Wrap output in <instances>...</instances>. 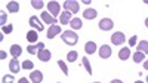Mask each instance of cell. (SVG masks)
<instances>
[{
  "label": "cell",
  "mask_w": 148,
  "mask_h": 83,
  "mask_svg": "<svg viewBox=\"0 0 148 83\" xmlns=\"http://www.w3.org/2000/svg\"><path fill=\"white\" fill-rule=\"evenodd\" d=\"M77 58H79V54H77V51H70V52L67 54V61H70V62L77 61Z\"/></svg>",
  "instance_id": "603a6c76"
},
{
  "label": "cell",
  "mask_w": 148,
  "mask_h": 83,
  "mask_svg": "<svg viewBox=\"0 0 148 83\" xmlns=\"http://www.w3.org/2000/svg\"><path fill=\"white\" fill-rule=\"evenodd\" d=\"M2 31H3V34H9V33L14 31V27L12 25H5V27H2Z\"/></svg>",
  "instance_id": "f546056e"
},
{
  "label": "cell",
  "mask_w": 148,
  "mask_h": 83,
  "mask_svg": "<svg viewBox=\"0 0 148 83\" xmlns=\"http://www.w3.org/2000/svg\"><path fill=\"white\" fill-rule=\"evenodd\" d=\"M6 9L9 12H12V14H18V12H19V3L18 2H9Z\"/></svg>",
  "instance_id": "ffe728a7"
},
{
  "label": "cell",
  "mask_w": 148,
  "mask_h": 83,
  "mask_svg": "<svg viewBox=\"0 0 148 83\" xmlns=\"http://www.w3.org/2000/svg\"><path fill=\"white\" fill-rule=\"evenodd\" d=\"M133 62H136V64H139V62H144L145 61V54H142V52H139V51H136L133 54Z\"/></svg>",
  "instance_id": "44dd1931"
},
{
  "label": "cell",
  "mask_w": 148,
  "mask_h": 83,
  "mask_svg": "<svg viewBox=\"0 0 148 83\" xmlns=\"http://www.w3.org/2000/svg\"><path fill=\"white\" fill-rule=\"evenodd\" d=\"M59 10H61V6L58 2H49L47 3V12L51 14L53 18H56L59 15Z\"/></svg>",
  "instance_id": "5b68a950"
},
{
  "label": "cell",
  "mask_w": 148,
  "mask_h": 83,
  "mask_svg": "<svg viewBox=\"0 0 148 83\" xmlns=\"http://www.w3.org/2000/svg\"><path fill=\"white\" fill-rule=\"evenodd\" d=\"M30 25H31L36 31H43V30H45V25L40 22L39 16H36V15H33V16L30 18Z\"/></svg>",
  "instance_id": "8992f818"
},
{
  "label": "cell",
  "mask_w": 148,
  "mask_h": 83,
  "mask_svg": "<svg viewBox=\"0 0 148 83\" xmlns=\"http://www.w3.org/2000/svg\"><path fill=\"white\" fill-rule=\"evenodd\" d=\"M39 46H37V45H28V47H27V52L28 54H31V55H37V54H39Z\"/></svg>",
  "instance_id": "cb8c5ba5"
},
{
  "label": "cell",
  "mask_w": 148,
  "mask_h": 83,
  "mask_svg": "<svg viewBox=\"0 0 148 83\" xmlns=\"http://www.w3.org/2000/svg\"><path fill=\"white\" fill-rule=\"evenodd\" d=\"M22 68H24V70H33V68H34L33 61H24V62H22Z\"/></svg>",
  "instance_id": "f1b7e54d"
},
{
  "label": "cell",
  "mask_w": 148,
  "mask_h": 83,
  "mask_svg": "<svg viewBox=\"0 0 148 83\" xmlns=\"http://www.w3.org/2000/svg\"><path fill=\"white\" fill-rule=\"evenodd\" d=\"M125 40H126V37H125V33H121V31H116L113 36H111V43L116 45V46L123 45V43H125Z\"/></svg>",
  "instance_id": "277c9868"
},
{
  "label": "cell",
  "mask_w": 148,
  "mask_h": 83,
  "mask_svg": "<svg viewBox=\"0 0 148 83\" xmlns=\"http://www.w3.org/2000/svg\"><path fill=\"white\" fill-rule=\"evenodd\" d=\"M27 40H28L30 45H33V43H36L37 40H39V36H37V31L36 30H30L27 33Z\"/></svg>",
  "instance_id": "2e32d148"
},
{
  "label": "cell",
  "mask_w": 148,
  "mask_h": 83,
  "mask_svg": "<svg viewBox=\"0 0 148 83\" xmlns=\"http://www.w3.org/2000/svg\"><path fill=\"white\" fill-rule=\"evenodd\" d=\"M18 83H30V80H28L27 77H21V79L18 80Z\"/></svg>",
  "instance_id": "d6a6232c"
},
{
  "label": "cell",
  "mask_w": 148,
  "mask_h": 83,
  "mask_svg": "<svg viewBox=\"0 0 148 83\" xmlns=\"http://www.w3.org/2000/svg\"><path fill=\"white\" fill-rule=\"evenodd\" d=\"M43 2L42 0H31V6L34 8V9H43Z\"/></svg>",
  "instance_id": "484cf974"
},
{
  "label": "cell",
  "mask_w": 148,
  "mask_h": 83,
  "mask_svg": "<svg viewBox=\"0 0 148 83\" xmlns=\"http://www.w3.org/2000/svg\"><path fill=\"white\" fill-rule=\"evenodd\" d=\"M135 83H144V82H141V80H138V82H135Z\"/></svg>",
  "instance_id": "f35d334b"
},
{
  "label": "cell",
  "mask_w": 148,
  "mask_h": 83,
  "mask_svg": "<svg viewBox=\"0 0 148 83\" xmlns=\"http://www.w3.org/2000/svg\"><path fill=\"white\" fill-rule=\"evenodd\" d=\"M61 39H62V42L68 46H74V45H77L79 42V36L77 33H74L73 30H68V31H64L62 34H61Z\"/></svg>",
  "instance_id": "6da1fadb"
},
{
  "label": "cell",
  "mask_w": 148,
  "mask_h": 83,
  "mask_svg": "<svg viewBox=\"0 0 148 83\" xmlns=\"http://www.w3.org/2000/svg\"><path fill=\"white\" fill-rule=\"evenodd\" d=\"M14 80H15L14 74H6V76H3L2 83H14Z\"/></svg>",
  "instance_id": "83f0119b"
},
{
  "label": "cell",
  "mask_w": 148,
  "mask_h": 83,
  "mask_svg": "<svg viewBox=\"0 0 148 83\" xmlns=\"http://www.w3.org/2000/svg\"><path fill=\"white\" fill-rule=\"evenodd\" d=\"M129 56H130V47H123V49L119 51V58L121 61H126Z\"/></svg>",
  "instance_id": "ac0fdd59"
},
{
  "label": "cell",
  "mask_w": 148,
  "mask_h": 83,
  "mask_svg": "<svg viewBox=\"0 0 148 83\" xmlns=\"http://www.w3.org/2000/svg\"><path fill=\"white\" fill-rule=\"evenodd\" d=\"M82 62H83V67L86 68V71H88V73H89V76L92 74V67H90V64H89V59L88 58H82Z\"/></svg>",
  "instance_id": "d4e9b609"
},
{
  "label": "cell",
  "mask_w": 148,
  "mask_h": 83,
  "mask_svg": "<svg viewBox=\"0 0 148 83\" xmlns=\"http://www.w3.org/2000/svg\"><path fill=\"white\" fill-rule=\"evenodd\" d=\"M144 68L148 70V59H145V61H144Z\"/></svg>",
  "instance_id": "836d02e7"
},
{
  "label": "cell",
  "mask_w": 148,
  "mask_h": 83,
  "mask_svg": "<svg viewBox=\"0 0 148 83\" xmlns=\"http://www.w3.org/2000/svg\"><path fill=\"white\" fill-rule=\"evenodd\" d=\"M58 83H59V82H58Z\"/></svg>",
  "instance_id": "b9f144b4"
},
{
  "label": "cell",
  "mask_w": 148,
  "mask_h": 83,
  "mask_svg": "<svg viewBox=\"0 0 148 83\" xmlns=\"http://www.w3.org/2000/svg\"><path fill=\"white\" fill-rule=\"evenodd\" d=\"M136 49L139 52H142V54H148V42L147 40H141L138 43V46H136Z\"/></svg>",
  "instance_id": "7402d4cb"
},
{
  "label": "cell",
  "mask_w": 148,
  "mask_h": 83,
  "mask_svg": "<svg viewBox=\"0 0 148 83\" xmlns=\"http://www.w3.org/2000/svg\"><path fill=\"white\" fill-rule=\"evenodd\" d=\"M22 54V47L19 46V45H12L10 46V55L14 56V58H16L18 59V56Z\"/></svg>",
  "instance_id": "9a60e30c"
},
{
  "label": "cell",
  "mask_w": 148,
  "mask_h": 83,
  "mask_svg": "<svg viewBox=\"0 0 148 83\" xmlns=\"http://www.w3.org/2000/svg\"><path fill=\"white\" fill-rule=\"evenodd\" d=\"M70 27L73 28V31H74V30H80V28L83 27V22H82L80 18H73L71 22H70Z\"/></svg>",
  "instance_id": "d6986e66"
},
{
  "label": "cell",
  "mask_w": 148,
  "mask_h": 83,
  "mask_svg": "<svg viewBox=\"0 0 148 83\" xmlns=\"http://www.w3.org/2000/svg\"><path fill=\"white\" fill-rule=\"evenodd\" d=\"M145 27H147V28H148V18H147V19H145Z\"/></svg>",
  "instance_id": "74e56055"
},
{
  "label": "cell",
  "mask_w": 148,
  "mask_h": 83,
  "mask_svg": "<svg viewBox=\"0 0 148 83\" xmlns=\"http://www.w3.org/2000/svg\"><path fill=\"white\" fill-rule=\"evenodd\" d=\"M59 33H61V25H56V24H55V25L49 27V30H47V37H49V39H53L55 36H58Z\"/></svg>",
  "instance_id": "7c38bea8"
},
{
  "label": "cell",
  "mask_w": 148,
  "mask_h": 83,
  "mask_svg": "<svg viewBox=\"0 0 148 83\" xmlns=\"http://www.w3.org/2000/svg\"><path fill=\"white\" fill-rule=\"evenodd\" d=\"M51 56H52V54H51V51H47V49H40L39 54H37V58H39L42 62L51 61Z\"/></svg>",
  "instance_id": "ba28073f"
},
{
  "label": "cell",
  "mask_w": 148,
  "mask_h": 83,
  "mask_svg": "<svg viewBox=\"0 0 148 83\" xmlns=\"http://www.w3.org/2000/svg\"><path fill=\"white\" fill-rule=\"evenodd\" d=\"M0 56H2V59H5V58H6V54H5V52H2V54H0Z\"/></svg>",
  "instance_id": "8d00e7d4"
},
{
  "label": "cell",
  "mask_w": 148,
  "mask_h": 83,
  "mask_svg": "<svg viewBox=\"0 0 148 83\" xmlns=\"http://www.w3.org/2000/svg\"><path fill=\"white\" fill-rule=\"evenodd\" d=\"M9 70H10V73H19L21 65H19V62H18L16 58H14L12 61H9Z\"/></svg>",
  "instance_id": "4fadbf2b"
},
{
  "label": "cell",
  "mask_w": 148,
  "mask_h": 83,
  "mask_svg": "<svg viewBox=\"0 0 148 83\" xmlns=\"http://www.w3.org/2000/svg\"><path fill=\"white\" fill-rule=\"evenodd\" d=\"M64 10H68L71 14H77L80 10V6L76 0H67V2H64Z\"/></svg>",
  "instance_id": "7a4b0ae2"
},
{
  "label": "cell",
  "mask_w": 148,
  "mask_h": 83,
  "mask_svg": "<svg viewBox=\"0 0 148 83\" xmlns=\"http://www.w3.org/2000/svg\"><path fill=\"white\" fill-rule=\"evenodd\" d=\"M96 16H98V12H96L95 9H92V8L86 9V10L83 12V18H86V19H95Z\"/></svg>",
  "instance_id": "5bb4252c"
},
{
  "label": "cell",
  "mask_w": 148,
  "mask_h": 83,
  "mask_svg": "<svg viewBox=\"0 0 148 83\" xmlns=\"http://www.w3.org/2000/svg\"><path fill=\"white\" fill-rule=\"evenodd\" d=\"M82 2H83L84 5H90V0H82Z\"/></svg>",
  "instance_id": "d590c367"
},
{
  "label": "cell",
  "mask_w": 148,
  "mask_h": 83,
  "mask_svg": "<svg viewBox=\"0 0 148 83\" xmlns=\"http://www.w3.org/2000/svg\"><path fill=\"white\" fill-rule=\"evenodd\" d=\"M2 14V27H5V24H6V19H8V16H6V14L5 12H0Z\"/></svg>",
  "instance_id": "1f68e13d"
},
{
  "label": "cell",
  "mask_w": 148,
  "mask_h": 83,
  "mask_svg": "<svg viewBox=\"0 0 148 83\" xmlns=\"http://www.w3.org/2000/svg\"><path fill=\"white\" fill-rule=\"evenodd\" d=\"M147 83H148V76H147Z\"/></svg>",
  "instance_id": "60d3db41"
},
{
  "label": "cell",
  "mask_w": 148,
  "mask_h": 83,
  "mask_svg": "<svg viewBox=\"0 0 148 83\" xmlns=\"http://www.w3.org/2000/svg\"><path fill=\"white\" fill-rule=\"evenodd\" d=\"M93 83H101V82H93Z\"/></svg>",
  "instance_id": "ab89813d"
},
{
  "label": "cell",
  "mask_w": 148,
  "mask_h": 83,
  "mask_svg": "<svg viewBox=\"0 0 148 83\" xmlns=\"http://www.w3.org/2000/svg\"><path fill=\"white\" fill-rule=\"evenodd\" d=\"M30 80H31L33 83H42V80H43V73H42V71H39V70H33L31 73H30Z\"/></svg>",
  "instance_id": "9c48e42d"
},
{
  "label": "cell",
  "mask_w": 148,
  "mask_h": 83,
  "mask_svg": "<svg viewBox=\"0 0 148 83\" xmlns=\"http://www.w3.org/2000/svg\"><path fill=\"white\" fill-rule=\"evenodd\" d=\"M136 36H133V37H130L129 39V46H135V45H136Z\"/></svg>",
  "instance_id": "4dcf8cb0"
},
{
  "label": "cell",
  "mask_w": 148,
  "mask_h": 83,
  "mask_svg": "<svg viewBox=\"0 0 148 83\" xmlns=\"http://www.w3.org/2000/svg\"><path fill=\"white\" fill-rule=\"evenodd\" d=\"M58 65H59L61 70H62V73H64L65 76H68V67L65 65V62L62 61V59H59V61H58Z\"/></svg>",
  "instance_id": "4316f807"
},
{
  "label": "cell",
  "mask_w": 148,
  "mask_h": 83,
  "mask_svg": "<svg viewBox=\"0 0 148 83\" xmlns=\"http://www.w3.org/2000/svg\"><path fill=\"white\" fill-rule=\"evenodd\" d=\"M42 19L47 24V25H55L56 24V18H53L49 12H42Z\"/></svg>",
  "instance_id": "30bf717a"
},
{
  "label": "cell",
  "mask_w": 148,
  "mask_h": 83,
  "mask_svg": "<svg viewBox=\"0 0 148 83\" xmlns=\"http://www.w3.org/2000/svg\"><path fill=\"white\" fill-rule=\"evenodd\" d=\"M110 83H123L121 80H119V79H114V80H111Z\"/></svg>",
  "instance_id": "e575fe53"
},
{
  "label": "cell",
  "mask_w": 148,
  "mask_h": 83,
  "mask_svg": "<svg viewBox=\"0 0 148 83\" xmlns=\"http://www.w3.org/2000/svg\"><path fill=\"white\" fill-rule=\"evenodd\" d=\"M98 27H99L102 31H110V30H113V27H114V21L111 18H102L99 21V24H98Z\"/></svg>",
  "instance_id": "3957f363"
},
{
  "label": "cell",
  "mask_w": 148,
  "mask_h": 83,
  "mask_svg": "<svg viewBox=\"0 0 148 83\" xmlns=\"http://www.w3.org/2000/svg\"><path fill=\"white\" fill-rule=\"evenodd\" d=\"M71 15H73L71 12L64 10L62 14H61V16H59V22L62 24V25H65V24H70V22H71V19H73V18H71Z\"/></svg>",
  "instance_id": "8fae6325"
},
{
  "label": "cell",
  "mask_w": 148,
  "mask_h": 83,
  "mask_svg": "<svg viewBox=\"0 0 148 83\" xmlns=\"http://www.w3.org/2000/svg\"><path fill=\"white\" fill-rule=\"evenodd\" d=\"M84 52L89 54V55L95 54L96 52V43L95 42H88V43L84 45Z\"/></svg>",
  "instance_id": "e0dca14e"
},
{
  "label": "cell",
  "mask_w": 148,
  "mask_h": 83,
  "mask_svg": "<svg viewBox=\"0 0 148 83\" xmlns=\"http://www.w3.org/2000/svg\"><path fill=\"white\" fill-rule=\"evenodd\" d=\"M111 54H113V49H111L110 45H102L99 47V58L102 59H108L111 56Z\"/></svg>",
  "instance_id": "52a82bcc"
}]
</instances>
